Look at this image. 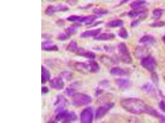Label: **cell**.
I'll return each mask as SVG.
<instances>
[{
  "mask_svg": "<svg viewBox=\"0 0 165 123\" xmlns=\"http://www.w3.org/2000/svg\"><path fill=\"white\" fill-rule=\"evenodd\" d=\"M121 105L127 111L134 114L140 115L145 113L156 117H160L156 110L139 99H125L121 101Z\"/></svg>",
  "mask_w": 165,
  "mask_h": 123,
  "instance_id": "obj_1",
  "label": "cell"
},
{
  "mask_svg": "<svg viewBox=\"0 0 165 123\" xmlns=\"http://www.w3.org/2000/svg\"><path fill=\"white\" fill-rule=\"evenodd\" d=\"M72 97V104L76 107L86 105L92 101L91 97L81 93H76Z\"/></svg>",
  "mask_w": 165,
  "mask_h": 123,
  "instance_id": "obj_2",
  "label": "cell"
},
{
  "mask_svg": "<svg viewBox=\"0 0 165 123\" xmlns=\"http://www.w3.org/2000/svg\"><path fill=\"white\" fill-rule=\"evenodd\" d=\"M118 50L120 58L123 63L129 64L132 62L131 55L126 45L123 43H121L118 45Z\"/></svg>",
  "mask_w": 165,
  "mask_h": 123,
  "instance_id": "obj_3",
  "label": "cell"
},
{
  "mask_svg": "<svg viewBox=\"0 0 165 123\" xmlns=\"http://www.w3.org/2000/svg\"><path fill=\"white\" fill-rule=\"evenodd\" d=\"M93 119V112L90 107L84 109L80 115V119L81 123H90L92 122Z\"/></svg>",
  "mask_w": 165,
  "mask_h": 123,
  "instance_id": "obj_4",
  "label": "cell"
},
{
  "mask_svg": "<svg viewBox=\"0 0 165 123\" xmlns=\"http://www.w3.org/2000/svg\"><path fill=\"white\" fill-rule=\"evenodd\" d=\"M141 63L143 68L150 71H153L157 65L155 60L150 56L143 58Z\"/></svg>",
  "mask_w": 165,
  "mask_h": 123,
  "instance_id": "obj_5",
  "label": "cell"
},
{
  "mask_svg": "<svg viewBox=\"0 0 165 123\" xmlns=\"http://www.w3.org/2000/svg\"><path fill=\"white\" fill-rule=\"evenodd\" d=\"M69 10L68 7L64 5H50L45 10V13L48 15L50 16L54 14L56 12H65Z\"/></svg>",
  "mask_w": 165,
  "mask_h": 123,
  "instance_id": "obj_6",
  "label": "cell"
},
{
  "mask_svg": "<svg viewBox=\"0 0 165 123\" xmlns=\"http://www.w3.org/2000/svg\"><path fill=\"white\" fill-rule=\"evenodd\" d=\"M113 106L114 103L109 102L99 107L96 111V119H101Z\"/></svg>",
  "mask_w": 165,
  "mask_h": 123,
  "instance_id": "obj_7",
  "label": "cell"
},
{
  "mask_svg": "<svg viewBox=\"0 0 165 123\" xmlns=\"http://www.w3.org/2000/svg\"><path fill=\"white\" fill-rule=\"evenodd\" d=\"M54 105L57 107L55 112L58 113L64 110V108L68 105L69 102L65 97L59 95L57 96Z\"/></svg>",
  "mask_w": 165,
  "mask_h": 123,
  "instance_id": "obj_8",
  "label": "cell"
},
{
  "mask_svg": "<svg viewBox=\"0 0 165 123\" xmlns=\"http://www.w3.org/2000/svg\"><path fill=\"white\" fill-rule=\"evenodd\" d=\"M51 88L54 89L60 90L64 88L65 83L61 77H56L51 79L49 83Z\"/></svg>",
  "mask_w": 165,
  "mask_h": 123,
  "instance_id": "obj_9",
  "label": "cell"
},
{
  "mask_svg": "<svg viewBox=\"0 0 165 123\" xmlns=\"http://www.w3.org/2000/svg\"><path fill=\"white\" fill-rule=\"evenodd\" d=\"M76 70L82 73L91 72L89 62L88 63L83 62H76L74 65Z\"/></svg>",
  "mask_w": 165,
  "mask_h": 123,
  "instance_id": "obj_10",
  "label": "cell"
},
{
  "mask_svg": "<svg viewBox=\"0 0 165 123\" xmlns=\"http://www.w3.org/2000/svg\"><path fill=\"white\" fill-rule=\"evenodd\" d=\"M76 53L78 55L89 59H93L96 57V55L93 52L86 51L83 49H79Z\"/></svg>",
  "mask_w": 165,
  "mask_h": 123,
  "instance_id": "obj_11",
  "label": "cell"
},
{
  "mask_svg": "<svg viewBox=\"0 0 165 123\" xmlns=\"http://www.w3.org/2000/svg\"><path fill=\"white\" fill-rule=\"evenodd\" d=\"M77 119V116L74 112L71 111L69 112H67L63 119V122H72L75 121Z\"/></svg>",
  "mask_w": 165,
  "mask_h": 123,
  "instance_id": "obj_12",
  "label": "cell"
},
{
  "mask_svg": "<svg viewBox=\"0 0 165 123\" xmlns=\"http://www.w3.org/2000/svg\"><path fill=\"white\" fill-rule=\"evenodd\" d=\"M116 84L119 88L121 89H126L130 87L131 83L128 80L119 79L116 80Z\"/></svg>",
  "mask_w": 165,
  "mask_h": 123,
  "instance_id": "obj_13",
  "label": "cell"
},
{
  "mask_svg": "<svg viewBox=\"0 0 165 123\" xmlns=\"http://www.w3.org/2000/svg\"><path fill=\"white\" fill-rule=\"evenodd\" d=\"M101 30L97 29L93 30L86 31L82 33L81 37L82 38H88V37H96L100 33Z\"/></svg>",
  "mask_w": 165,
  "mask_h": 123,
  "instance_id": "obj_14",
  "label": "cell"
},
{
  "mask_svg": "<svg viewBox=\"0 0 165 123\" xmlns=\"http://www.w3.org/2000/svg\"><path fill=\"white\" fill-rule=\"evenodd\" d=\"M42 49L48 51H58V48L57 45L50 42H45L42 43Z\"/></svg>",
  "mask_w": 165,
  "mask_h": 123,
  "instance_id": "obj_15",
  "label": "cell"
},
{
  "mask_svg": "<svg viewBox=\"0 0 165 123\" xmlns=\"http://www.w3.org/2000/svg\"><path fill=\"white\" fill-rule=\"evenodd\" d=\"M41 82L43 84L49 81L51 77L50 72L43 66L41 67Z\"/></svg>",
  "mask_w": 165,
  "mask_h": 123,
  "instance_id": "obj_16",
  "label": "cell"
},
{
  "mask_svg": "<svg viewBox=\"0 0 165 123\" xmlns=\"http://www.w3.org/2000/svg\"><path fill=\"white\" fill-rule=\"evenodd\" d=\"M146 8H144L141 7L138 8L133 9V10H132L130 12H129L128 15L130 17H134L138 16L140 15L143 14L146 12Z\"/></svg>",
  "mask_w": 165,
  "mask_h": 123,
  "instance_id": "obj_17",
  "label": "cell"
},
{
  "mask_svg": "<svg viewBox=\"0 0 165 123\" xmlns=\"http://www.w3.org/2000/svg\"><path fill=\"white\" fill-rule=\"evenodd\" d=\"M115 37V35L112 33H103L95 37V39L97 40L101 41H106L109 40L113 39Z\"/></svg>",
  "mask_w": 165,
  "mask_h": 123,
  "instance_id": "obj_18",
  "label": "cell"
},
{
  "mask_svg": "<svg viewBox=\"0 0 165 123\" xmlns=\"http://www.w3.org/2000/svg\"><path fill=\"white\" fill-rule=\"evenodd\" d=\"M96 18H97V17L95 15L81 17L80 21L81 22L84 23L86 24H90L96 20Z\"/></svg>",
  "mask_w": 165,
  "mask_h": 123,
  "instance_id": "obj_19",
  "label": "cell"
},
{
  "mask_svg": "<svg viewBox=\"0 0 165 123\" xmlns=\"http://www.w3.org/2000/svg\"><path fill=\"white\" fill-rule=\"evenodd\" d=\"M110 73L114 76H122L126 74L127 72L125 70L121 68H114L111 69Z\"/></svg>",
  "mask_w": 165,
  "mask_h": 123,
  "instance_id": "obj_20",
  "label": "cell"
},
{
  "mask_svg": "<svg viewBox=\"0 0 165 123\" xmlns=\"http://www.w3.org/2000/svg\"><path fill=\"white\" fill-rule=\"evenodd\" d=\"M66 49L72 53H76L79 49L77 43L75 41H72L67 46Z\"/></svg>",
  "mask_w": 165,
  "mask_h": 123,
  "instance_id": "obj_21",
  "label": "cell"
},
{
  "mask_svg": "<svg viewBox=\"0 0 165 123\" xmlns=\"http://www.w3.org/2000/svg\"><path fill=\"white\" fill-rule=\"evenodd\" d=\"M154 42V38L150 35H144L141 38L140 41V43L146 44H152Z\"/></svg>",
  "mask_w": 165,
  "mask_h": 123,
  "instance_id": "obj_22",
  "label": "cell"
},
{
  "mask_svg": "<svg viewBox=\"0 0 165 123\" xmlns=\"http://www.w3.org/2000/svg\"><path fill=\"white\" fill-rule=\"evenodd\" d=\"M123 20H120V19H116L112 20L108 24L109 27H112V28H115V27H121L123 25Z\"/></svg>",
  "mask_w": 165,
  "mask_h": 123,
  "instance_id": "obj_23",
  "label": "cell"
},
{
  "mask_svg": "<svg viewBox=\"0 0 165 123\" xmlns=\"http://www.w3.org/2000/svg\"><path fill=\"white\" fill-rule=\"evenodd\" d=\"M90 63L91 73H96L99 71V67L98 64L95 61L89 62Z\"/></svg>",
  "mask_w": 165,
  "mask_h": 123,
  "instance_id": "obj_24",
  "label": "cell"
},
{
  "mask_svg": "<svg viewBox=\"0 0 165 123\" xmlns=\"http://www.w3.org/2000/svg\"><path fill=\"white\" fill-rule=\"evenodd\" d=\"M79 27V26L78 25H72L67 28L66 32L68 33L70 35L75 33L78 29Z\"/></svg>",
  "mask_w": 165,
  "mask_h": 123,
  "instance_id": "obj_25",
  "label": "cell"
},
{
  "mask_svg": "<svg viewBox=\"0 0 165 123\" xmlns=\"http://www.w3.org/2000/svg\"><path fill=\"white\" fill-rule=\"evenodd\" d=\"M145 3L144 1H138L134 2L131 3L130 6L131 8L133 9L138 8L142 7V5H143Z\"/></svg>",
  "mask_w": 165,
  "mask_h": 123,
  "instance_id": "obj_26",
  "label": "cell"
},
{
  "mask_svg": "<svg viewBox=\"0 0 165 123\" xmlns=\"http://www.w3.org/2000/svg\"><path fill=\"white\" fill-rule=\"evenodd\" d=\"M73 75L70 72L65 71L61 73V77L63 78L66 80H70L72 79Z\"/></svg>",
  "mask_w": 165,
  "mask_h": 123,
  "instance_id": "obj_27",
  "label": "cell"
},
{
  "mask_svg": "<svg viewBox=\"0 0 165 123\" xmlns=\"http://www.w3.org/2000/svg\"><path fill=\"white\" fill-rule=\"evenodd\" d=\"M119 35L121 38L124 39H126L128 38V33L126 30L123 28H121L119 31Z\"/></svg>",
  "mask_w": 165,
  "mask_h": 123,
  "instance_id": "obj_28",
  "label": "cell"
},
{
  "mask_svg": "<svg viewBox=\"0 0 165 123\" xmlns=\"http://www.w3.org/2000/svg\"><path fill=\"white\" fill-rule=\"evenodd\" d=\"M70 36V35L67 33H62L59 34V36H58V38L60 40H66L68 39L69 38Z\"/></svg>",
  "mask_w": 165,
  "mask_h": 123,
  "instance_id": "obj_29",
  "label": "cell"
},
{
  "mask_svg": "<svg viewBox=\"0 0 165 123\" xmlns=\"http://www.w3.org/2000/svg\"><path fill=\"white\" fill-rule=\"evenodd\" d=\"M65 94L69 96H73L75 94V90L73 88H66L65 91Z\"/></svg>",
  "mask_w": 165,
  "mask_h": 123,
  "instance_id": "obj_30",
  "label": "cell"
},
{
  "mask_svg": "<svg viewBox=\"0 0 165 123\" xmlns=\"http://www.w3.org/2000/svg\"><path fill=\"white\" fill-rule=\"evenodd\" d=\"M81 17L77 15H72L67 18V20L70 21H79L81 19Z\"/></svg>",
  "mask_w": 165,
  "mask_h": 123,
  "instance_id": "obj_31",
  "label": "cell"
},
{
  "mask_svg": "<svg viewBox=\"0 0 165 123\" xmlns=\"http://www.w3.org/2000/svg\"><path fill=\"white\" fill-rule=\"evenodd\" d=\"M153 16L155 17L159 18L161 17V15L163 13V11L161 9H156L153 11Z\"/></svg>",
  "mask_w": 165,
  "mask_h": 123,
  "instance_id": "obj_32",
  "label": "cell"
},
{
  "mask_svg": "<svg viewBox=\"0 0 165 123\" xmlns=\"http://www.w3.org/2000/svg\"><path fill=\"white\" fill-rule=\"evenodd\" d=\"M94 12L97 14H105L107 13V11L103 9H96L94 10Z\"/></svg>",
  "mask_w": 165,
  "mask_h": 123,
  "instance_id": "obj_33",
  "label": "cell"
},
{
  "mask_svg": "<svg viewBox=\"0 0 165 123\" xmlns=\"http://www.w3.org/2000/svg\"><path fill=\"white\" fill-rule=\"evenodd\" d=\"M164 22H163V21H157V22L154 23L152 24L151 26L152 27H163V26H164Z\"/></svg>",
  "mask_w": 165,
  "mask_h": 123,
  "instance_id": "obj_34",
  "label": "cell"
},
{
  "mask_svg": "<svg viewBox=\"0 0 165 123\" xmlns=\"http://www.w3.org/2000/svg\"><path fill=\"white\" fill-rule=\"evenodd\" d=\"M144 89L146 92H150L153 90V89L150 85H146L144 86Z\"/></svg>",
  "mask_w": 165,
  "mask_h": 123,
  "instance_id": "obj_35",
  "label": "cell"
},
{
  "mask_svg": "<svg viewBox=\"0 0 165 123\" xmlns=\"http://www.w3.org/2000/svg\"><path fill=\"white\" fill-rule=\"evenodd\" d=\"M159 106L160 109L165 112V101H161L159 103Z\"/></svg>",
  "mask_w": 165,
  "mask_h": 123,
  "instance_id": "obj_36",
  "label": "cell"
},
{
  "mask_svg": "<svg viewBox=\"0 0 165 123\" xmlns=\"http://www.w3.org/2000/svg\"><path fill=\"white\" fill-rule=\"evenodd\" d=\"M49 89L47 87L44 86L42 88V94H45L49 92Z\"/></svg>",
  "mask_w": 165,
  "mask_h": 123,
  "instance_id": "obj_37",
  "label": "cell"
},
{
  "mask_svg": "<svg viewBox=\"0 0 165 123\" xmlns=\"http://www.w3.org/2000/svg\"><path fill=\"white\" fill-rule=\"evenodd\" d=\"M152 80H153V82L154 83H156V84H157V83H158V78L157 76V75L156 74H153V75H152Z\"/></svg>",
  "mask_w": 165,
  "mask_h": 123,
  "instance_id": "obj_38",
  "label": "cell"
},
{
  "mask_svg": "<svg viewBox=\"0 0 165 123\" xmlns=\"http://www.w3.org/2000/svg\"><path fill=\"white\" fill-rule=\"evenodd\" d=\"M139 23V22L138 20H135V21H133L131 23V26L132 27H136L138 24Z\"/></svg>",
  "mask_w": 165,
  "mask_h": 123,
  "instance_id": "obj_39",
  "label": "cell"
},
{
  "mask_svg": "<svg viewBox=\"0 0 165 123\" xmlns=\"http://www.w3.org/2000/svg\"><path fill=\"white\" fill-rule=\"evenodd\" d=\"M162 40L163 41L164 43V44H165V35L163 37Z\"/></svg>",
  "mask_w": 165,
  "mask_h": 123,
  "instance_id": "obj_40",
  "label": "cell"
},
{
  "mask_svg": "<svg viewBox=\"0 0 165 123\" xmlns=\"http://www.w3.org/2000/svg\"><path fill=\"white\" fill-rule=\"evenodd\" d=\"M48 1H50V2H56V1H57V0H48Z\"/></svg>",
  "mask_w": 165,
  "mask_h": 123,
  "instance_id": "obj_41",
  "label": "cell"
},
{
  "mask_svg": "<svg viewBox=\"0 0 165 123\" xmlns=\"http://www.w3.org/2000/svg\"><path fill=\"white\" fill-rule=\"evenodd\" d=\"M164 80H165V77H164Z\"/></svg>",
  "mask_w": 165,
  "mask_h": 123,
  "instance_id": "obj_42",
  "label": "cell"
}]
</instances>
